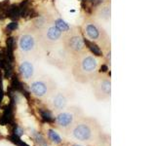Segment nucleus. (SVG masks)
I'll use <instances>...</instances> for the list:
<instances>
[{"instance_id": "nucleus-17", "label": "nucleus", "mask_w": 156, "mask_h": 146, "mask_svg": "<svg viewBox=\"0 0 156 146\" xmlns=\"http://www.w3.org/2000/svg\"><path fill=\"white\" fill-rule=\"evenodd\" d=\"M73 146H80V145H77V144H75V145H73Z\"/></svg>"}, {"instance_id": "nucleus-10", "label": "nucleus", "mask_w": 156, "mask_h": 146, "mask_svg": "<svg viewBox=\"0 0 156 146\" xmlns=\"http://www.w3.org/2000/svg\"><path fill=\"white\" fill-rule=\"evenodd\" d=\"M73 134H74V136L77 139L85 141V140L90 139L92 135V130L90 129V127L87 124L82 123L75 127L74 130H73Z\"/></svg>"}, {"instance_id": "nucleus-13", "label": "nucleus", "mask_w": 156, "mask_h": 146, "mask_svg": "<svg viewBox=\"0 0 156 146\" xmlns=\"http://www.w3.org/2000/svg\"><path fill=\"white\" fill-rule=\"evenodd\" d=\"M40 114H41V117L44 122H47V123H53V122H55V119L53 118L52 116V113L49 110H40Z\"/></svg>"}, {"instance_id": "nucleus-5", "label": "nucleus", "mask_w": 156, "mask_h": 146, "mask_svg": "<svg viewBox=\"0 0 156 146\" xmlns=\"http://www.w3.org/2000/svg\"><path fill=\"white\" fill-rule=\"evenodd\" d=\"M38 31L43 50L50 51L62 43L63 32L57 26L56 23L47 22L42 27L38 28Z\"/></svg>"}, {"instance_id": "nucleus-14", "label": "nucleus", "mask_w": 156, "mask_h": 146, "mask_svg": "<svg viewBox=\"0 0 156 146\" xmlns=\"http://www.w3.org/2000/svg\"><path fill=\"white\" fill-rule=\"evenodd\" d=\"M10 140H11L13 143L16 144L17 146H28L27 144H26L23 142V140H22L19 135H17L16 134H14V133L10 135Z\"/></svg>"}, {"instance_id": "nucleus-11", "label": "nucleus", "mask_w": 156, "mask_h": 146, "mask_svg": "<svg viewBox=\"0 0 156 146\" xmlns=\"http://www.w3.org/2000/svg\"><path fill=\"white\" fill-rule=\"evenodd\" d=\"M19 71L23 80H30L34 74V65L29 61H23L20 63Z\"/></svg>"}, {"instance_id": "nucleus-1", "label": "nucleus", "mask_w": 156, "mask_h": 146, "mask_svg": "<svg viewBox=\"0 0 156 146\" xmlns=\"http://www.w3.org/2000/svg\"><path fill=\"white\" fill-rule=\"evenodd\" d=\"M99 70V61L89 51H86L80 56L73 58L72 75L79 83L92 81L97 76Z\"/></svg>"}, {"instance_id": "nucleus-8", "label": "nucleus", "mask_w": 156, "mask_h": 146, "mask_svg": "<svg viewBox=\"0 0 156 146\" xmlns=\"http://www.w3.org/2000/svg\"><path fill=\"white\" fill-rule=\"evenodd\" d=\"M93 18L97 19L98 22H105L107 23L110 21L111 18V3L110 1H105L99 6L96 7L94 13H93Z\"/></svg>"}, {"instance_id": "nucleus-4", "label": "nucleus", "mask_w": 156, "mask_h": 146, "mask_svg": "<svg viewBox=\"0 0 156 146\" xmlns=\"http://www.w3.org/2000/svg\"><path fill=\"white\" fill-rule=\"evenodd\" d=\"M62 43L68 56L74 58L87 51L81 31L76 26H71L63 32Z\"/></svg>"}, {"instance_id": "nucleus-3", "label": "nucleus", "mask_w": 156, "mask_h": 146, "mask_svg": "<svg viewBox=\"0 0 156 146\" xmlns=\"http://www.w3.org/2000/svg\"><path fill=\"white\" fill-rule=\"evenodd\" d=\"M18 46L21 53L27 57H35L43 50L37 27H27L19 37Z\"/></svg>"}, {"instance_id": "nucleus-2", "label": "nucleus", "mask_w": 156, "mask_h": 146, "mask_svg": "<svg viewBox=\"0 0 156 146\" xmlns=\"http://www.w3.org/2000/svg\"><path fill=\"white\" fill-rule=\"evenodd\" d=\"M82 30L87 39L96 43L104 50H108L110 46V39L100 22H98L93 17L87 18L83 23Z\"/></svg>"}, {"instance_id": "nucleus-15", "label": "nucleus", "mask_w": 156, "mask_h": 146, "mask_svg": "<svg viewBox=\"0 0 156 146\" xmlns=\"http://www.w3.org/2000/svg\"><path fill=\"white\" fill-rule=\"evenodd\" d=\"M48 135H49V138H50L52 141H54L55 143H61V142H62L61 136L58 135L54 130H49Z\"/></svg>"}, {"instance_id": "nucleus-7", "label": "nucleus", "mask_w": 156, "mask_h": 146, "mask_svg": "<svg viewBox=\"0 0 156 146\" xmlns=\"http://www.w3.org/2000/svg\"><path fill=\"white\" fill-rule=\"evenodd\" d=\"M93 81V90L98 100L108 99L111 94V81L108 76L105 74L96 76Z\"/></svg>"}, {"instance_id": "nucleus-16", "label": "nucleus", "mask_w": 156, "mask_h": 146, "mask_svg": "<svg viewBox=\"0 0 156 146\" xmlns=\"http://www.w3.org/2000/svg\"><path fill=\"white\" fill-rule=\"evenodd\" d=\"M34 138H35L36 142L39 144V146H48L46 144V141L44 139V137L42 136L41 134H38V133H35L34 134Z\"/></svg>"}, {"instance_id": "nucleus-9", "label": "nucleus", "mask_w": 156, "mask_h": 146, "mask_svg": "<svg viewBox=\"0 0 156 146\" xmlns=\"http://www.w3.org/2000/svg\"><path fill=\"white\" fill-rule=\"evenodd\" d=\"M70 92H58L54 95L52 99V105L56 110H62L66 108V106L69 99Z\"/></svg>"}, {"instance_id": "nucleus-12", "label": "nucleus", "mask_w": 156, "mask_h": 146, "mask_svg": "<svg viewBox=\"0 0 156 146\" xmlns=\"http://www.w3.org/2000/svg\"><path fill=\"white\" fill-rule=\"evenodd\" d=\"M73 119H74V112H73V110H69L58 114L56 121L62 127H68L72 124Z\"/></svg>"}, {"instance_id": "nucleus-6", "label": "nucleus", "mask_w": 156, "mask_h": 146, "mask_svg": "<svg viewBox=\"0 0 156 146\" xmlns=\"http://www.w3.org/2000/svg\"><path fill=\"white\" fill-rule=\"evenodd\" d=\"M29 89L33 96H35L38 99H43V97L52 95V92L56 89V84L52 79L47 76H44L33 81L30 84Z\"/></svg>"}]
</instances>
